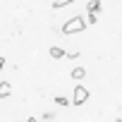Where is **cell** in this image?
<instances>
[{
  "mask_svg": "<svg viewBox=\"0 0 122 122\" xmlns=\"http://www.w3.org/2000/svg\"><path fill=\"white\" fill-rule=\"evenodd\" d=\"M12 93V84L10 81H0V98H7Z\"/></svg>",
  "mask_w": 122,
  "mask_h": 122,
  "instance_id": "obj_3",
  "label": "cell"
},
{
  "mask_svg": "<svg viewBox=\"0 0 122 122\" xmlns=\"http://www.w3.org/2000/svg\"><path fill=\"white\" fill-rule=\"evenodd\" d=\"M55 103H57V105H62V108H65V105H70V101H67L65 96H57V98H55Z\"/></svg>",
  "mask_w": 122,
  "mask_h": 122,
  "instance_id": "obj_8",
  "label": "cell"
},
{
  "mask_svg": "<svg viewBox=\"0 0 122 122\" xmlns=\"http://www.w3.org/2000/svg\"><path fill=\"white\" fill-rule=\"evenodd\" d=\"M89 24H96V12H89Z\"/></svg>",
  "mask_w": 122,
  "mask_h": 122,
  "instance_id": "obj_9",
  "label": "cell"
},
{
  "mask_svg": "<svg viewBox=\"0 0 122 122\" xmlns=\"http://www.w3.org/2000/svg\"><path fill=\"white\" fill-rule=\"evenodd\" d=\"M86 12H101V0H89L86 3Z\"/></svg>",
  "mask_w": 122,
  "mask_h": 122,
  "instance_id": "obj_4",
  "label": "cell"
},
{
  "mask_svg": "<svg viewBox=\"0 0 122 122\" xmlns=\"http://www.w3.org/2000/svg\"><path fill=\"white\" fill-rule=\"evenodd\" d=\"M72 3H74V0H55L53 7H55V10H60V7H67V5H72Z\"/></svg>",
  "mask_w": 122,
  "mask_h": 122,
  "instance_id": "obj_7",
  "label": "cell"
},
{
  "mask_svg": "<svg viewBox=\"0 0 122 122\" xmlns=\"http://www.w3.org/2000/svg\"><path fill=\"white\" fill-rule=\"evenodd\" d=\"M84 29H86V19H84V17H72L70 22H65L62 34L70 36V34H79V31H84Z\"/></svg>",
  "mask_w": 122,
  "mask_h": 122,
  "instance_id": "obj_1",
  "label": "cell"
},
{
  "mask_svg": "<svg viewBox=\"0 0 122 122\" xmlns=\"http://www.w3.org/2000/svg\"><path fill=\"white\" fill-rule=\"evenodd\" d=\"M86 101H89V89L84 84H77L74 93H72V105H84Z\"/></svg>",
  "mask_w": 122,
  "mask_h": 122,
  "instance_id": "obj_2",
  "label": "cell"
},
{
  "mask_svg": "<svg viewBox=\"0 0 122 122\" xmlns=\"http://www.w3.org/2000/svg\"><path fill=\"white\" fill-rule=\"evenodd\" d=\"M50 57H53V60H60V57H65V50L60 48V46H50Z\"/></svg>",
  "mask_w": 122,
  "mask_h": 122,
  "instance_id": "obj_5",
  "label": "cell"
},
{
  "mask_svg": "<svg viewBox=\"0 0 122 122\" xmlns=\"http://www.w3.org/2000/svg\"><path fill=\"white\" fill-rule=\"evenodd\" d=\"M5 67V57H0V70H3Z\"/></svg>",
  "mask_w": 122,
  "mask_h": 122,
  "instance_id": "obj_10",
  "label": "cell"
},
{
  "mask_svg": "<svg viewBox=\"0 0 122 122\" xmlns=\"http://www.w3.org/2000/svg\"><path fill=\"white\" fill-rule=\"evenodd\" d=\"M84 77H86V70H84V67H74V70H72V79L79 81V79H84Z\"/></svg>",
  "mask_w": 122,
  "mask_h": 122,
  "instance_id": "obj_6",
  "label": "cell"
}]
</instances>
